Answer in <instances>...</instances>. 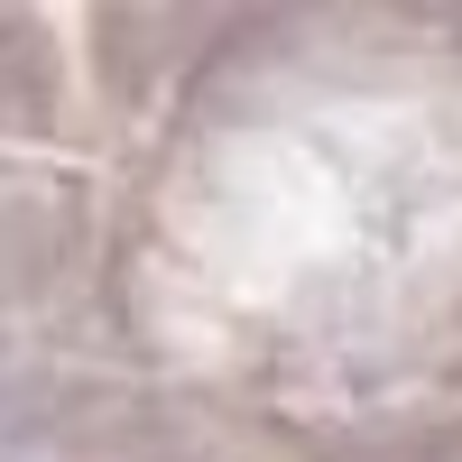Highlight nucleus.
Instances as JSON below:
<instances>
[]
</instances>
